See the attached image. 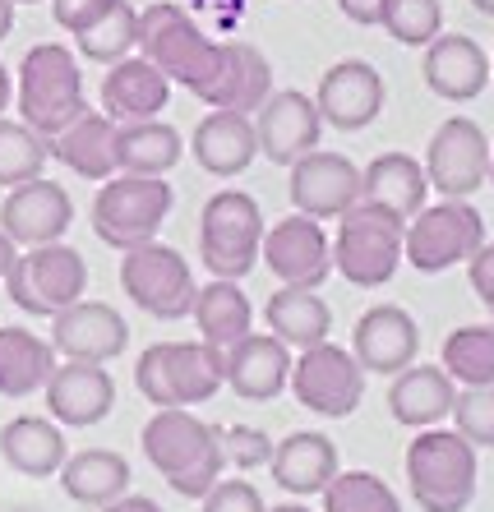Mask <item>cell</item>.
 Segmentation results:
<instances>
[{"label":"cell","instance_id":"1","mask_svg":"<svg viewBox=\"0 0 494 512\" xmlns=\"http://www.w3.org/2000/svg\"><path fill=\"white\" fill-rule=\"evenodd\" d=\"M139 56H148L171 84L199 97L208 111L227 107L231 88V42H213L190 14L171 0H153L139 10Z\"/></svg>","mask_w":494,"mask_h":512},{"label":"cell","instance_id":"2","mask_svg":"<svg viewBox=\"0 0 494 512\" xmlns=\"http://www.w3.org/2000/svg\"><path fill=\"white\" fill-rule=\"evenodd\" d=\"M144 457L153 471H162L181 499H204L208 489L222 480L227 457L217 443V425H208L204 416H194L190 406H162L148 416V425L139 429Z\"/></svg>","mask_w":494,"mask_h":512},{"label":"cell","instance_id":"3","mask_svg":"<svg viewBox=\"0 0 494 512\" xmlns=\"http://www.w3.org/2000/svg\"><path fill=\"white\" fill-rule=\"evenodd\" d=\"M14 107H19V120L33 125L37 134H56L65 125L84 116L88 97H84V70L79 60L70 56V47L61 42H37L24 60H19V84H14Z\"/></svg>","mask_w":494,"mask_h":512},{"label":"cell","instance_id":"4","mask_svg":"<svg viewBox=\"0 0 494 512\" xmlns=\"http://www.w3.org/2000/svg\"><path fill=\"white\" fill-rule=\"evenodd\" d=\"M148 406H204L227 388V356L208 342H153L134 365Z\"/></svg>","mask_w":494,"mask_h":512},{"label":"cell","instance_id":"5","mask_svg":"<svg viewBox=\"0 0 494 512\" xmlns=\"http://www.w3.org/2000/svg\"><path fill=\"white\" fill-rule=\"evenodd\" d=\"M402 466L421 512H467L476 499V448L458 429H421L407 443Z\"/></svg>","mask_w":494,"mask_h":512},{"label":"cell","instance_id":"6","mask_svg":"<svg viewBox=\"0 0 494 512\" xmlns=\"http://www.w3.org/2000/svg\"><path fill=\"white\" fill-rule=\"evenodd\" d=\"M402 231L407 222L388 213L384 203H351L338 217V236H333V273L365 291L388 286L402 268Z\"/></svg>","mask_w":494,"mask_h":512},{"label":"cell","instance_id":"7","mask_svg":"<svg viewBox=\"0 0 494 512\" xmlns=\"http://www.w3.org/2000/svg\"><path fill=\"white\" fill-rule=\"evenodd\" d=\"M171 203H176V194H171L167 176H125V171H116L93 194V236L107 250L130 254L148 240H157L162 222L171 217Z\"/></svg>","mask_w":494,"mask_h":512},{"label":"cell","instance_id":"8","mask_svg":"<svg viewBox=\"0 0 494 512\" xmlns=\"http://www.w3.org/2000/svg\"><path fill=\"white\" fill-rule=\"evenodd\" d=\"M264 213L245 190H217L199 213V259L222 282H241L254 273L264 250Z\"/></svg>","mask_w":494,"mask_h":512},{"label":"cell","instance_id":"9","mask_svg":"<svg viewBox=\"0 0 494 512\" xmlns=\"http://www.w3.org/2000/svg\"><path fill=\"white\" fill-rule=\"evenodd\" d=\"M5 291L33 319H56L61 310H70L74 300L88 296V263L65 240L37 245V250H19L10 277H5Z\"/></svg>","mask_w":494,"mask_h":512},{"label":"cell","instance_id":"10","mask_svg":"<svg viewBox=\"0 0 494 512\" xmlns=\"http://www.w3.org/2000/svg\"><path fill=\"white\" fill-rule=\"evenodd\" d=\"M485 245V217L471 208V199L425 203L402 231V263L416 273H448L467 263Z\"/></svg>","mask_w":494,"mask_h":512},{"label":"cell","instance_id":"11","mask_svg":"<svg viewBox=\"0 0 494 512\" xmlns=\"http://www.w3.org/2000/svg\"><path fill=\"white\" fill-rule=\"evenodd\" d=\"M121 291L148 319L176 323L190 319L199 282H194V268L181 250H171L162 240H148V245H139L121 259Z\"/></svg>","mask_w":494,"mask_h":512},{"label":"cell","instance_id":"12","mask_svg":"<svg viewBox=\"0 0 494 512\" xmlns=\"http://www.w3.org/2000/svg\"><path fill=\"white\" fill-rule=\"evenodd\" d=\"M287 388L314 416L347 420L365 402V370L356 365V356H351L347 346L319 342V346H305L301 356L291 360Z\"/></svg>","mask_w":494,"mask_h":512},{"label":"cell","instance_id":"13","mask_svg":"<svg viewBox=\"0 0 494 512\" xmlns=\"http://www.w3.org/2000/svg\"><path fill=\"white\" fill-rule=\"evenodd\" d=\"M425 180L444 199H471L490 185V139L471 116H448L425 143Z\"/></svg>","mask_w":494,"mask_h":512},{"label":"cell","instance_id":"14","mask_svg":"<svg viewBox=\"0 0 494 512\" xmlns=\"http://www.w3.org/2000/svg\"><path fill=\"white\" fill-rule=\"evenodd\" d=\"M259 263L278 277L282 286H301V291H319L333 273V240H328L324 222H314L305 213H287L278 227L264 231V250Z\"/></svg>","mask_w":494,"mask_h":512},{"label":"cell","instance_id":"15","mask_svg":"<svg viewBox=\"0 0 494 512\" xmlns=\"http://www.w3.org/2000/svg\"><path fill=\"white\" fill-rule=\"evenodd\" d=\"M291 213H305L314 222H338L351 203H361V167L347 153L314 148L301 162H291Z\"/></svg>","mask_w":494,"mask_h":512},{"label":"cell","instance_id":"16","mask_svg":"<svg viewBox=\"0 0 494 512\" xmlns=\"http://www.w3.org/2000/svg\"><path fill=\"white\" fill-rule=\"evenodd\" d=\"M384 74L374 70L370 60H338L319 74V88H314V107H319V120L328 130H342V134H356L365 125L379 120L384 111Z\"/></svg>","mask_w":494,"mask_h":512},{"label":"cell","instance_id":"17","mask_svg":"<svg viewBox=\"0 0 494 512\" xmlns=\"http://www.w3.org/2000/svg\"><path fill=\"white\" fill-rule=\"evenodd\" d=\"M74 222V199L65 185L37 176L28 185H14L0 203V231L19 245V250H37V245H56L65 240Z\"/></svg>","mask_w":494,"mask_h":512},{"label":"cell","instance_id":"18","mask_svg":"<svg viewBox=\"0 0 494 512\" xmlns=\"http://www.w3.org/2000/svg\"><path fill=\"white\" fill-rule=\"evenodd\" d=\"M51 346L61 360H84V365H111L116 356H125L130 346V323L121 319V310H111L102 300H74L70 310H61L51 319Z\"/></svg>","mask_w":494,"mask_h":512},{"label":"cell","instance_id":"19","mask_svg":"<svg viewBox=\"0 0 494 512\" xmlns=\"http://www.w3.org/2000/svg\"><path fill=\"white\" fill-rule=\"evenodd\" d=\"M42 397H47V411L61 429H93L116 411V379H111L107 365L61 360L51 370Z\"/></svg>","mask_w":494,"mask_h":512},{"label":"cell","instance_id":"20","mask_svg":"<svg viewBox=\"0 0 494 512\" xmlns=\"http://www.w3.org/2000/svg\"><path fill=\"white\" fill-rule=\"evenodd\" d=\"M351 356L365 374H402L421 356V328L402 305H374L351 328Z\"/></svg>","mask_w":494,"mask_h":512},{"label":"cell","instance_id":"21","mask_svg":"<svg viewBox=\"0 0 494 512\" xmlns=\"http://www.w3.org/2000/svg\"><path fill=\"white\" fill-rule=\"evenodd\" d=\"M254 134H259V153L278 167H291L301 162L305 153L319 148L324 139V120H319V107H314L310 93H273L264 107L254 111Z\"/></svg>","mask_w":494,"mask_h":512},{"label":"cell","instance_id":"22","mask_svg":"<svg viewBox=\"0 0 494 512\" xmlns=\"http://www.w3.org/2000/svg\"><path fill=\"white\" fill-rule=\"evenodd\" d=\"M425 88L444 102H476L490 84V56L476 37L467 33H439L430 47H421Z\"/></svg>","mask_w":494,"mask_h":512},{"label":"cell","instance_id":"23","mask_svg":"<svg viewBox=\"0 0 494 512\" xmlns=\"http://www.w3.org/2000/svg\"><path fill=\"white\" fill-rule=\"evenodd\" d=\"M190 157L208 176L217 180H236L254 167L259 157V134H254V116H241V111H208L190 134Z\"/></svg>","mask_w":494,"mask_h":512},{"label":"cell","instance_id":"24","mask_svg":"<svg viewBox=\"0 0 494 512\" xmlns=\"http://www.w3.org/2000/svg\"><path fill=\"white\" fill-rule=\"evenodd\" d=\"M167 102L171 79L148 56H125L102 74V116L116 120V125L157 120V111H167Z\"/></svg>","mask_w":494,"mask_h":512},{"label":"cell","instance_id":"25","mask_svg":"<svg viewBox=\"0 0 494 512\" xmlns=\"http://www.w3.org/2000/svg\"><path fill=\"white\" fill-rule=\"evenodd\" d=\"M227 356V388L241 402H273L287 393L291 379V346H282L273 333H250L222 351Z\"/></svg>","mask_w":494,"mask_h":512},{"label":"cell","instance_id":"26","mask_svg":"<svg viewBox=\"0 0 494 512\" xmlns=\"http://www.w3.org/2000/svg\"><path fill=\"white\" fill-rule=\"evenodd\" d=\"M268 471L278 480V489L296 494V499H310V494H324L328 480L338 476V443L319 434V429H296L287 439L273 443V457H268Z\"/></svg>","mask_w":494,"mask_h":512},{"label":"cell","instance_id":"27","mask_svg":"<svg viewBox=\"0 0 494 512\" xmlns=\"http://www.w3.org/2000/svg\"><path fill=\"white\" fill-rule=\"evenodd\" d=\"M458 383L444 374V365H407L388 383V411L407 429H434L453 416Z\"/></svg>","mask_w":494,"mask_h":512},{"label":"cell","instance_id":"28","mask_svg":"<svg viewBox=\"0 0 494 512\" xmlns=\"http://www.w3.org/2000/svg\"><path fill=\"white\" fill-rule=\"evenodd\" d=\"M70 457L65 448V429L51 416H14L0 429V462L19 471L28 480H47L56 476Z\"/></svg>","mask_w":494,"mask_h":512},{"label":"cell","instance_id":"29","mask_svg":"<svg viewBox=\"0 0 494 512\" xmlns=\"http://www.w3.org/2000/svg\"><path fill=\"white\" fill-rule=\"evenodd\" d=\"M51 157L79 180H97V185L111 180L116 176V120H107L102 111H84L51 139Z\"/></svg>","mask_w":494,"mask_h":512},{"label":"cell","instance_id":"30","mask_svg":"<svg viewBox=\"0 0 494 512\" xmlns=\"http://www.w3.org/2000/svg\"><path fill=\"white\" fill-rule=\"evenodd\" d=\"M61 489L70 503H84V508H107L121 494H130V462L111 448H84V453H70L65 466L56 471Z\"/></svg>","mask_w":494,"mask_h":512},{"label":"cell","instance_id":"31","mask_svg":"<svg viewBox=\"0 0 494 512\" xmlns=\"http://www.w3.org/2000/svg\"><path fill=\"white\" fill-rule=\"evenodd\" d=\"M361 199L384 203L388 213H398L402 222L425 208L430 199V180H425V167L407 153H379L370 167L361 171Z\"/></svg>","mask_w":494,"mask_h":512},{"label":"cell","instance_id":"32","mask_svg":"<svg viewBox=\"0 0 494 512\" xmlns=\"http://www.w3.org/2000/svg\"><path fill=\"white\" fill-rule=\"evenodd\" d=\"M190 319H194V328H199V342L217 346V351H231L241 337L254 333L250 296L241 291V282H222V277H213L208 286H199Z\"/></svg>","mask_w":494,"mask_h":512},{"label":"cell","instance_id":"33","mask_svg":"<svg viewBox=\"0 0 494 512\" xmlns=\"http://www.w3.org/2000/svg\"><path fill=\"white\" fill-rule=\"evenodd\" d=\"M264 323L268 333L278 337L291 351H305V346L328 342V328H333V310L319 291H301V286H278L264 305Z\"/></svg>","mask_w":494,"mask_h":512},{"label":"cell","instance_id":"34","mask_svg":"<svg viewBox=\"0 0 494 512\" xmlns=\"http://www.w3.org/2000/svg\"><path fill=\"white\" fill-rule=\"evenodd\" d=\"M61 365L56 346L28 328H0V397H33Z\"/></svg>","mask_w":494,"mask_h":512},{"label":"cell","instance_id":"35","mask_svg":"<svg viewBox=\"0 0 494 512\" xmlns=\"http://www.w3.org/2000/svg\"><path fill=\"white\" fill-rule=\"evenodd\" d=\"M185 157V139L167 120L116 125V171L125 176H167Z\"/></svg>","mask_w":494,"mask_h":512},{"label":"cell","instance_id":"36","mask_svg":"<svg viewBox=\"0 0 494 512\" xmlns=\"http://www.w3.org/2000/svg\"><path fill=\"white\" fill-rule=\"evenodd\" d=\"M444 374L458 388H485L494 383V323H467L444 337Z\"/></svg>","mask_w":494,"mask_h":512},{"label":"cell","instance_id":"37","mask_svg":"<svg viewBox=\"0 0 494 512\" xmlns=\"http://www.w3.org/2000/svg\"><path fill=\"white\" fill-rule=\"evenodd\" d=\"M51 162V139L37 134L24 120L0 116V190H14V185H28L47 171Z\"/></svg>","mask_w":494,"mask_h":512},{"label":"cell","instance_id":"38","mask_svg":"<svg viewBox=\"0 0 494 512\" xmlns=\"http://www.w3.org/2000/svg\"><path fill=\"white\" fill-rule=\"evenodd\" d=\"M74 47L84 60H97V65H116L125 60L134 47H139V10H134L130 0H116L93 28L74 37Z\"/></svg>","mask_w":494,"mask_h":512},{"label":"cell","instance_id":"39","mask_svg":"<svg viewBox=\"0 0 494 512\" xmlns=\"http://www.w3.org/2000/svg\"><path fill=\"white\" fill-rule=\"evenodd\" d=\"M268 97H273V65H268V56L259 47H250V42H231V88L222 111L254 116Z\"/></svg>","mask_w":494,"mask_h":512},{"label":"cell","instance_id":"40","mask_svg":"<svg viewBox=\"0 0 494 512\" xmlns=\"http://www.w3.org/2000/svg\"><path fill=\"white\" fill-rule=\"evenodd\" d=\"M324 512H402V499L374 471H338L319 494Z\"/></svg>","mask_w":494,"mask_h":512},{"label":"cell","instance_id":"41","mask_svg":"<svg viewBox=\"0 0 494 512\" xmlns=\"http://www.w3.org/2000/svg\"><path fill=\"white\" fill-rule=\"evenodd\" d=\"M379 28L402 47H430L444 33L439 0H379Z\"/></svg>","mask_w":494,"mask_h":512},{"label":"cell","instance_id":"42","mask_svg":"<svg viewBox=\"0 0 494 512\" xmlns=\"http://www.w3.org/2000/svg\"><path fill=\"white\" fill-rule=\"evenodd\" d=\"M453 429H458L471 448H494V383H485V388H458Z\"/></svg>","mask_w":494,"mask_h":512},{"label":"cell","instance_id":"43","mask_svg":"<svg viewBox=\"0 0 494 512\" xmlns=\"http://www.w3.org/2000/svg\"><path fill=\"white\" fill-rule=\"evenodd\" d=\"M217 443H222L227 466H236V471L268 466V457H273V439L254 425H217Z\"/></svg>","mask_w":494,"mask_h":512},{"label":"cell","instance_id":"44","mask_svg":"<svg viewBox=\"0 0 494 512\" xmlns=\"http://www.w3.org/2000/svg\"><path fill=\"white\" fill-rule=\"evenodd\" d=\"M199 512H268V503L250 480H227L222 476L204 499H199Z\"/></svg>","mask_w":494,"mask_h":512},{"label":"cell","instance_id":"45","mask_svg":"<svg viewBox=\"0 0 494 512\" xmlns=\"http://www.w3.org/2000/svg\"><path fill=\"white\" fill-rule=\"evenodd\" d=\"M116 0H51V19H56V28L70 37H79L84 28H93L102 14L111 10Z\"/></svg>","mask_w":494,"mask_h":512},{"label":"cell","instance_id":"46","mask_svg":"<svg viewBox=\"0 0 494 512\" xmlns=\"http://www.w3.org/2000/svg\"><path fill=\"white\" fill-rule=\"evenodd\" d=\"M467 282L476 291V300L490 310V323H494V240H485L481 250L467 259Z\"/></svg>","mask_w":494,"mask_h":512},{"label":"cell","instance_id":"47","mask_svg":"<svg viewBox=\"0 0 494 512\" xmlns=\"http://www.w3.org/2000/svg\"><path fill=\"white\" fill-rule=\"evenodd\" d=\"M338 5L347 19H356V24H365V28L379 24V0H338Z\"/></svg>","mask_w":494,"mask_h":512},{"label":"cell","instance_id":"48","mask_svg":"<svg viewBox=\"0 0 494 512\" xmlns=\"http://www.w3.org/2000/svg\"><path fill=\"white\" fill-rule=\"evenodd\" d=\"M102 512H162V508H157V503L148 499V494H121V499L107 503Z\"/></svg>","mask_w":494,"mask_h":512},{"label":"cell","instance_id":"49","mask_svg":"<svg viewBox=\"0 0 494 512\" xmlns=\"http://www.w3.org/2000/svg\"><path fill=\"white\" fill-rule=\"evenodd\" d=\"M14 259H19V245H14L5 231H0V282L10 277V268H14Z\"/></svg>","mask_w":494,"mask_h":512},{"label":"cell","instance_id":"50","mask_svg":"<svg viewBox=\"0 0 494 512\" xmlns=\"http://www.w3.org/2000/svg\"><path fill=\"white\" fill-rule=\"evenodd\" d=\"M10 102H14V74L0 65V116L10 111Z\"/></svg>","mask_w":494,"mask_h":512},{"label":"cell","instance_id":"51","mask_svg":"<svg viewBox=\"0 0 494 512\" xmlns=\"http://www.w3.org/2000/svg\"><path fill=\"white\" fill-rule=\"evenodd\" d=\"M14 10H19L14 0H0V42L14 33Z\"/></svg>","mask_w":494,"mask_h":512},{"label":"cell","instance_id":"52","mask_svg":"<svg viewBox=\"0 0 494 512\" xmlns=\"http://www.w3.org/2000/svg\"><path fill=\"white\" fill-rule=\"evenodd\" d=\"M471 10L485 14V19H494V0H471Z\"/></svg>","mask_w":494,"mask_h":512},{"label":"cell","instance_id":"53","mask_svg":"<svg viewBox=\"0 0 494 512\" xmlns=\"http://www.w3.org/2000/svg\"><path fill=\"white\" fill-rule=\"evenodd\" d=\"M268 512H310L305 503H278V508H268Z\"/></svg>","mask_w":494,"mask_h":512},{"label":"cell","instance_id":"54","mask_svg":"<svg viewBox=\"0 0 494 512\" xmlns=\"http://www.w3.org/2000/svg\"><path fill=\"white\" fill-rule=\"evenodd\" d=\"M490 185H494V148H490Z\"/></svg>","mask_w":494,"mask_h":512},{"label":"cell","instance_id":"55","mask_svg":"<svg viewBox=\"0 0 494 512\" xmlns=\"http://www.w3.org/2000/svg\"><path fill=\"white\" fill-rule=\"evenodd\" d=\"M14 5H37V0H14Z\"/></svg>","mask_w":494,"mask_h":512},{"label":"cell","instance_id":"56","mask_svg":"<svg viewBox=\"0 0 494 512\" xmlns=\"http://www.w3.org/2000/svg\"><path fill=\"white\" fill-rule=\"evenodd\" d=\"M490 79H494V60H490Z\"/></svg>","mask_w":494,"mask_h":512}]
</instances>
